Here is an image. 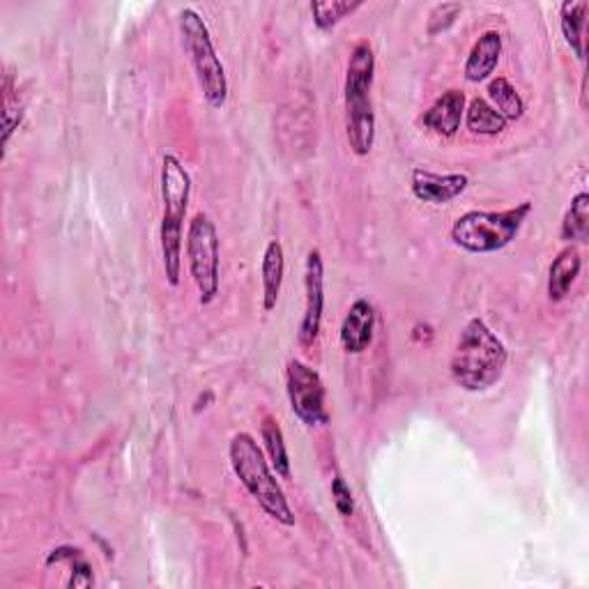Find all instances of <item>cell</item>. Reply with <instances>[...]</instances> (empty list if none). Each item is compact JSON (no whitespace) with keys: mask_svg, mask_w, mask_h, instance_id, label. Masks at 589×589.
Here are the masks:
<instances>
[{"mask_svg":"<svg viewBox=\"0 0 589 589\" xmlns=\"http://www.w3.org/2000/svg\"><path fill=\"white\" fill-rule=\"evenodd\" d=\"M587 235H589V194L580 192L574 196L571 207L567 209V215H564L559 238L564 242L574 245V242H585Z\"/></svg>","mask_w":589,"mask_h":589,"instance_id":"20","label":"cell"},{"mask_svg":"<svg viewBox=\"0 0 589 589\" xmlns=\"http://www.w3.org/2000/svg\"><path fill=\"white\" fill-rule=\"evenodd\" d=\"M465 125L477 136H500L509 123L486 100L475 98L465 109Z\"/></svg>","mask_w":589,"mask_h":589,"instance_id":"19","label":"cell"},{"mask_svg":"<svg viewBox=\"0 0 589 589\" xmlns=\"http://www.w3.org/2000/svg\"><path fill=\"white\" fill-rule=\"evenodd\" d=\"M488 104L498 111L502 117H507V123H516L521 121L525 115V100L521 98V92H518L509 79L498 77L490 79L488 83Z\"/></svg>","mask_w":589,"mask_h":589,"instance_id":"18","label":"cell"},{"mask_svg":"<svg viewBox=\"0 0 589 589\" xmlns=\"http://www.w3.org/2000/svg\"><path fill=\"white\" fill-rule=\"evenodd\" d=\"M469 186L465 173H433L429 169H412L410 190L417 201L429 205H446L458 199Z\"/></svg>","mask_w":589,"mask_h":589,"instance_id":"10","label":"cell"},{"mask_svg":"<svg viewBox=\"0 0 589 589\" xmlns=\"http://www.w3.org/2000/svg\"><path fill=\"white\" fill-rule=\"evenodd\" d=\"M192 199V175L175 155H163L161 159V226L159 245L167 281L175 288L182 272V230L186 219V207Z\"/></svg>","mask_w":589,"mask_h":589,"instance_id":"3","label":"cell"},{"mask_svg":"<svg viewBox=\"0 0 589 589\" xmlns=\"http://www.w3.org/2000/svg\"><path fill=\"white\" fill-rule=\"evenodd\" d=\"M286 274V253L284 245L279 240H270L263 253L261 263V276H263V309L270 314L276 309V302L281 295V286H284Z\"/></svg>","mask_w":589,"mask_h":589,"instance_id":"15","label":"cell"},{"mask_svg":"<svg viewBox=\"0 0 589 589\" xmlns=\"http://www.w3.org/2000/svg\"><path fill=\"white\" fill-rule=\"evenodd\" d=\"M364 3L362 0H355V3H346V0H316L312 3V14H314V23L320 31H329L335 29L341 19H346L348 14L358 12Z\"/></svg>","mask_w":589,"mask_h":589,"instance_id":"21","label":"cell"},{"mask_svg":"<svg viewBox=\"0 0 589 589\" xmlns=\"http://www.w3.org/2000/svg\"><path fill=\"white\" fill-rule=\"evenodd\" d=\"M580 270H582V258L574 245L567 249H562L555 256V261L551 263V270H548V297H551V302H562L564 297L569 295V291L576 284V279L580 276Z\"/></svg>","mask_w":589,"mask_h":589,"instance_id":"14","label":"cell"},{"mask_svg":"<svg viewBox=\"0 0 589 589\" xmlns=\"http://www.w3.org/2000/svg\"><path fill=\"white\" fill-rule=\"evenodd\" d=\"M509 362V350L484 318H469L458 337L450 371L465 392H486L500 383Z\"/></svg>","mask_w":589,"mask_h":589,"instance_id":"1","label":"cell"},{"mask_svg":"<svg viewBox=\"0 0 589 589\" xmlns=\"http://www.w3.org/2000/svg\"><path fill=\"white\" fill-rule=\"evenodd\" d=\"M186 265L199 288V302L203 306L215 302L222 281V249L217 226L205 212H199L186 228Z\"/></svg>","mask_w":589,"mask_h":589,"instance_id":"7","label":"cell"},{"mask_svg":"<svg viewBox=\"0 0 589 589\" xmlns=\"http://www.w3.org/2000/svg\"><path fill=\"white\" fill-rule=\"evenodd\" d=\"M587 10H589V3H585V0H567V3L559 5L562 35H564V39H567L574 56L580 63H585V54H587V46H585Z\"/></svg>","mask_w":589,"mask_h":589,"instance_id":"16","label":"cell"},{"mask_svg":"<svg viewBox=\"0 0 589 589\" xmlns=\"http://www.w3.org/2000/svg\"><path fill=\"white\" fill-rule=\"evenodd\" d=\"M465 92L463 90H446L431 104V109L423 113L421 123L433 134L442 138H452L461 129V123L465 117Z\"/></svg>","mask_w":589,"mask_h":589,"instance_id":"12","label":"cell"},{"mask_svg":"<svg viewBox=\"0 0 589 589\" xmlns=\"http://www.w3.org/2000/svg\"><path fill=\"white\" fill-rule=\"evenodd\" d=\"M304 316L299 322V343L314 346L320 327H322V312H325V263L322 253L312 249L306 253L304 263Z\"/></svg>","mask_w":589,"mask_h":589,"instance_id":"9","label":"cell"},{"mask_svg":"<svg viewBox=\"0 0 589 589\" xmlns=\"http://www.w3.org/2000/svg\"><path fill=\"white\" fill-rule=\"evenodd\" d=\"M332 498H335V507L341 516L348 518V516L355 513V498H352V490L341 475H337L332 479Z\"/></svg>","mask_w":589,"mask_h":589,"instance_id":"23","label":"cell"},{"mask_svg":"<svg viewBox=\"0 0 589 589\" xmlns=\"http://www.w3.org/2000/svg\"><path fill=\"white\" fill-rule=\"evenodd\" d=\"M228 458L235 477L249 490L251 498L258 502L272 521L284 528L295 525V511L286 498L284 488L276 482L274 469L265 458L263 450L258 446L251 433H238L228 444Z\"/></svg>","mask_w":589,"mask_h":589,"instance_id":"2","label":"cell"},{"mask_svg":"<svg viewBox=\"0 0 589 589\" xmlns=\"http://www.w3.org/2000/svg\"><path fill=\"white\" fill-rule=\"evenodd\" d=\"M178 23L184 52L190 56V63L194 67V75L207 106L224 109L228 102V79L205 19L194 8H184L180 10Z\"/></svg>","mask_w":589,"mask_h":589,"instance_id":"6","label":"cell"},{"mask_svg":"<svg viewBox=\"0 0 589 589\" xmlns=\"http://www.w3.org/2000/svg\"><path fill=\"white\" fill-rule=\"evenodd\" d=\"M261 440H263L268 461L274 469V475L279 479H291V456L286 450V438H284V431H281V427H279V421L272 415L263 417Z\"/></svg>","mask_w":589,"mask_h":589,"instance_id":"17","label":"cell"},{"mask_svg":"<svg viewBox=\"0 0 589 589\" xmlns=\"http://www.w3.org/2000/svg\"><path fill=\"white\" fill-rule=\"evenodd\" d=\"M375 332V309L366 297H360L350 304V309L341 322L339 341L348 355H362L373 343Z\"/></svg>","mask_w":589,"mask_h":589,"instance_id":"11","label":"cell"},{"mask_svg":"<svg viewBox=\"0 0 589 589\" xmlns=\"http://www.w3.org/2000/svg\"><path fill=\"white\" fill-rule=\"evenodd\" d=\"M375 77V54L369 42H360L352 49L346 67L343 102H346V136L350 150L366 157L375 144V111L371 88Z\"/></svg>","mask_w":589,"mask_h":589,"instance_id":"4","label":"cell"},{"mask_svg":"<svg viewBox=\"0 0 589 589\" xmlns=\"http://www.w3.org/2000/svg\"><path fill=\"white\" fill-rule=\"evenodd\" d=\"M530 212V201H523L521 205L502 212L469 209L454 222L452 240L456 247L469 253H498L518 238Z\"/></svg>","mask_w":589,"mask_h":589,"instance_id":"5","label":"cell"},{"mask_svg":"<svg viewBox=\"0 0 589 589\" xmlns=\"http://www.w3.org/2000/svg\"><path fill=\"white\" fill-rule=\"evenodd\" d=\"M463 12V5L461 3H442V5H435L429 14V35H440L444 31H450L454 26V21L458 19V14Z\"/></svg>","mask_w":589,"mask_h":589,"instance_id":"22","label":"cell"},{"mask_svg":"<svg viewBox=\"0 0 589 589\" xmlns=\"http://www.w3.org/2000/svg\"><path fill=\"white\" fill-rule=\"evenodd\" d=\"M502 56V35L498 31H486L479 35V39L475 42L473 52H469L463 75L469 83H482L486 79H490V75L495 72V67H498Z\"/></svg>","mask_w":589,"mask_h":589,"instance_id":"13","label":"cell"},{"mask_svg":"<svg viewBox=\"0 0 589 589\" xmlns=\"http://www.w3.org/2000/svg\"><path fill=\"white\" fill-rule=\"evenodd\" d=\"M286 392L291 410L304 427L316 429L329 421L325 408V383L314 366L304 364L302 360H291L286 366Z\"/></svg>","mask_w":589,"mask_h":589,"instance_id":"8","label":"cell"}]
</instances>
